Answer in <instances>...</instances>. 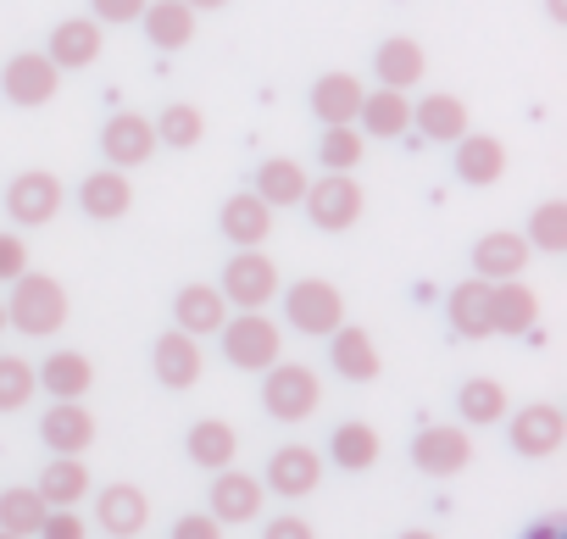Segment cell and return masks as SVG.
Masks as SVG:
<instances>
[{
    "instance_id": "1",
    "label": "cell",
    "mask_w": 567,
    "mask_h": 539,
    "mask_svg": "<svg viewBox=\"0 0 567 539\" xmlns=\"http://www.w3.org/2000/svg\"><path fill=\"white\" fill-rule=\"evenodd\" d=\"M73 318V301L62 290V279L51 273H18L12 279V296H7V329L29 334V340H51L62 334Z\"/></svg>"
},
{
    "instance_id": "2",
    "label": "cell",
    "mask_w": 567,
    "mask_h": 539,
    "mask_svg": "<svg viewBox=\"0 0 567 539\" xmlns=\"http://www.w3.org/2000/svg\"><path fill=\"white\" fill-rule=\"evenodd\" d=\"M223 340V356L239 367V373H267L278 356H284V329L256 307V312H228V323L217 329Z\"/></svg>"
},
{
    "instance_id": "3",
    "label": "cell",
    "mask_w": 567,
    "mask_h": 539,
    "mask_svg": "<svg viewBox=\"0 0 567 539\" xmlns=\"http://www.w3.org/2000/svg\"><path fill=\"white\" fill-rule=\"evenodd\" d=\"M261 406H267V417H278V423H307L318 406H323V384H318V373L307 367V362H272L267 373H261Z\"/></svg>"
},
{
    "instance_id": "4",
    "label": "cell",
    "mask_w": 567,
    "mask_h": 539,
    "mask_svg": "<svg viewBox=\"0 0 567 539\" xmlns=\"http://www.w3.org/2000/svg\"><path fill=\"white\" fill-rule=\"evenodd\" d=\"M223 301L239 307V312H256V307H272L278 296V261L261 250V245H245L223 261Z\"/></svg>"
},
{
    "instance_id": "5",
    "label": "cell",
    "mask_w": 567,
    "mask_h": 539,
    "mask_svg": "<svg viewBox=\"0 0 567 539\" xmlns=\"http://www.w3.org/2000/svg\"><path fill=\"white\" fill-rule=\"evenodd\" d=\"M301 206H307V217H312L323 234H346V228H357V222H362L368 195H362V184H357L351 173H323V178H312V184H307Z\"/></svg>"
},
{
    "instance_id": "6",
    "label": "cell",
    "mask_w": 567,
    "mask_h": 539,
    "mask_svg": "<svg viewBox=\"0 0 567 539\" xmlns=\"http://www.w3.org/2000/svg\"><path fill=\"white\" fill-rule=\"evenodd\" d=\"M284 312H290V323L307 334V340H329L340 323H346V296L340 284L329 279H301L284 290Z\"/></svg>"
},
{
    "instance_id": "7",
    "label": "cell",
    "mask_w": 567,
    "mask_h": 539,
    "mask_svg": "<svg viewBox=\"0 0 567 539\" xmlns=\"http://www.w3.org/2000/svg\"><path fill=\"white\" fill-rule=\"evenodd\" d=\"M501 423H506V434H512V450L528 456V462L556 456L561 439H567V417H561V406H550V401H528L523 412H506Z\"/></svg>"
},
{
    "instance_id": "8",
    "label": "cell",
    "mask_w": 567,
    "mask_h": 539,
    "mask_svg": "<svg viewBox=\"0 0 567 539\" xmlns=\"http://www.w3.org/2000/svg\"><path fill=\"white\" fill-rule=\"evenodd\" d=\"M62 200H68V189H62V178L45 173V167H29V173H18V178L7 184V217H12L18 228H45V222L62 211Z\"/></svg>"
},
{
    "instance_id": "9",
    "label": "cell",
    "mask_w": 567,
    "mask_h": 539,
    "mask_svg": "<svg viewBox=\"0 0 567 539\" xmlns=\"http://www.w3.org/2000/svg\"><path fill=\"white\" fill-rule=\"evenodd\" d=\"M0 90H7L12 106H51L56 90H62V68L45 56V51H18L7 68H0Z\"/></svg>"
},
{
    "instance_id": "10",
    "label": "cell",
    "mask_w": 567,
    "mask_h": 539,
    "mask_svg": "<svg viewBox=\"0 0 567 539\" xmlns=\"http://www.w3.org/2000/svg\"><path fill=\"white\" fill-rule=\"evenodd\" d=\"M101 156H106V167H117V173L145 167V162L156 156V123L140 117V112L106 117V128H101Z\"/></svg>"
},
{
    "instance_id": "11",
    "label": "cell",
    "mask_w": 567,
    "mask_h": 539,
    "mask_svg": "<svg viewBox=\"0 0 567 539\" xmlns=\"http://www.w3.org/2000/svg\"><path fill=\"white\" fill-rule=\"evenodd\" d=\"M467 462H473L467 428L434 423V428H423V434L412 439V467L429 473V478H456V473H467Z\"/></svg>"
},
{
    "instance_id": "12",
    "label": "cell",
    "mask_w": 567,
    "mask_h": 539,
    "mask_svg": "<svg viewBox=\"0 0 567 539\" xmlns=\"http://www.w3.org/2000/svg\"><path fill=\"white\" fill-rule=\"evenodd\" d=\"M101 51H106V23H95V18H62V23L51 29V40H45V56H51L62 73L95 68Z\"/></svg>"
},
{
    "instance_id": "13",
    "label": "cell",
    "mask_w": 567,
    "mask_h": 539,
    "mask_svg": "<svg viewBox=\"0 0 567 539\" xmlns=\"http://www.w3.org/2000/svg\"><path fill=\"white\" fill-rule=\"evenodd\" d=\"M261 484H267L272 495H284V500H301V495H312V489L323 484V456H318L312 445H278Z\"/></svg>"
},
{
    "instance_id": "14",
    "label": "cell",
    "mask_w": 567,
    "mask_h": 539,
    "mask_svg": "<svg viewBox=\"0 0 567 539\" xmlns=\"http://www.w3.org/2000/svg\"><path fill=\"white\" fill-rule=\"evenodd\" d=\"M151 367H156V379H162L167 390H195L200 373H206V351H200L195 334L167 329V334L156 340V351H151Z\"/></svg>"
},
{
    "instance_id": "15",
    "label": "cell",
    "mask_w": 567,
    "mask_h": 539,
    "mask_svg": "<svg viewBox=\"0 0 567 539\" xmlns=\"http://www.w3.org/2000/svg\"><path fill=\"white\" fill-rule=\"evenodd\" d=\"M329 362H334V373H340L346 384H373V379L384 373V356H379L373 334L357 329V323H340V329L329 334Z\"/></svg>"
},
{
    "instance_id": "16",
    "label": "cell",
    "mask_w": 567,
    "mask_h": 539,
    "mask_svg": "<svg viewBox=\"0 0 567 539\" xmlns=\"http://www.w3.org/2000/svg\"><path fill=\"white\" fill-rule=\"evenodd\" d=\"M40 439L51 445V456H84L95 445V412L84 401H56L40 417Z\"/></svg>"
},
{
    "instance_id": "17",
    "label": "cell",
    "mask_w": 567,
    "mask_h": 539,
    "mask_svg": "<svg viewBox=\"0 0 567 539\" xmlns=\"http://www.w3.org/2000/svg\"><path fill=\"white\" fill-rule=\"evenodd\" d=\"M528 239L512 234V228H495L473 245V279L484 284H501V279H523V267H528Z\"/></svg>"
},
{
    "instance_id": "18",
    "label": "cell",
    "mask_w": 567,
    "mask_h": 539,
    "mask_svg": "<svg viewBox=\"0 0 567 539\" xmlns=\"http://www.w3.org/2000/svg\"><path fill=\"white\" fill-rule=\"evenodd\" d=\"M228 301H223V290L217 284H184L178 296H173V329H184V334H195V340H212L223 323H228Z\"/></svg>"
},
{
    "instance_id": "19",
    "label": "cell",
    "mask_w": 567,
    "mask_h": 539,
    "mask_svg": "<svg viewBox=\"0 0 567 539\" xmlns=\"http://www.w3.org/2000/svg\"><path fill=\"white\" fill-rule=\"evenodd\" d=\"M534 323H539V296H534L523 279H501V284H489V334L523 340Z\"/></svg>"
},
{
    "instance_id": "20",
    "label": "cell",
    "mask_w": 567,
    "mask_h": 539,
    "mask_svg": "<svg viewBox=\"0 0 567 539\" xmlns=\"http://www.w3.org/2000/svg\"><path fill=\"white\" fill-rule=\"evenodd\" d=\"M261 500H267V484H256L250 473H234V467L212 473V517L217 522H256Z\"/></svg>"
},
{
    "instance_id": "21",
    "label": "cell",
    "mask_w": 567,
    "mask_h": 539,
    "mask_svg": "<svg viewBox=\"0 0 567 539\" xmlns=\"http://www.w3.org/2000/svg\"><path fill=\"white\" fill-rule=\"evenodd\" d=\"M145 522H151V495L140 484H106L95 495V528L123 533V539H140Z\"/></svg>"
},
{
    "instance_id": "22",
    "label": "cell",
    "mask_w": 567,
    "mask_h": 539,
    "mask_svg": "<svg viewBox=\"0 0 567 539\" xmlns=\"http://www.w3.org/2000/svg\"><path fill=\"white\" fill-rule=\"evenodd\" d=\"M217 228H223V239L239 245V250H245V245H267V234H272V206H267L256 189H239V195L223 200Z\"/></svg>"
},
{
    "instance_id": "23",
    "label": "cell",
    "mask_w": 567,
    "mask_h": 539,
    "mask_svg": "<svg viewBox=\"0 0 567 539\" xmlns=\"http://www.w3.org/2000/svg\"><path fill=\"white\" fill-rule=\"evenodd\" d=\"M412 128L423 134V139H434V145H456L467 128H473V117H467V101L462 95H423V101H412Z\"/></svg>"
},
{
    "instance_id": "24",
    "label": "cell",
    "mask_w": 567,
    "mask_h": 539,
    "mask_svg": "<svg viewBox=\"0 0 567 539\" xmlns=\"http://www.w3.org/2000/svg\"><path fill=\"white\" fill-rule=\"evenodd\" d=\"M357 128L373 134V139H401L412 134V95L406 90H368L362 95V112H357Z\"/></svg>"
},
{
    "instance_id": "25",
    "label": "cell",
    "mask_w": 567,
    "mask_h": 539,
    "mask_svg": "<svg viewBox=\"0 0 567 539\" xmlns=\"http://www.w3.org/2000/svg\"><path fill=\"white\" fill-rule=\"evenodd\" d=\"M195 7H184V0H145V12H140V29L156 51H184L195 40Z\"/></svg>"
},
{
    "instance_id": "26",
    "label": "cell",
    "mask_w": 567,
    "mask_h": 539,
    "mask_svg": "<svg viewBox=\"0 0 567 539\" xmlns=\"http://www.w3.org/2000/svg\"><path fill=\"white\" fill-rule=\"evenodd\" d=\"M362 79L357 73H323L318 84H312V117L323 123V128H340V123H357V112H362Z\"/></svg>"
},
{
    "instance_id": "27",
    "label": "cell",
    "mask_w": 567,
    "mask_h": 539,
    "mask_svg": "<svg viewBox=\"0 0 567 539\" xmlns=\"http://www.w3.org/2000/svg\"><path fill=\"white\" fill-rule=\"evenodd\" d=\"M79 206H84V217H95V222H117V217H128V206H134V184H128V173H117V167L90 173V178L79 184Z\"/></svg>"
},
{
    "instance_id": "28",
    "label": "cell",
    "mask_w": 567,
    "mask_h": 539,
    "mask_svg": "<svg viewBox=\"0 0 567 539\" xmlns=\"http://www.w3.org/2000/svg\"><path fill=\"white\" fill-rule=\"evenodd\" d=\"M34 384H40L45 395H56V401H84L90 384H95V362H90L84 351H51V356L40 362Z\"/></svg>"
},
{
    "instance_id": "29",
    "label": "cell",
    "mask_w": 567,
    "mask_h": 539,
    "mask_svg": "<svg viewBox=\"0 0 567 539\" xmlns=\"http://www.w3.org/2000/svg\"><path fill=\"white\" fill-rule=\"evenodd\" d=\"M373 73H379V84H384V90H417V84H423V73H429V56H423V45H417V40L395 34V40H384V45L373 51Z\"/></svg>"
},
{
    "instance_id": "30",
    "label": "cell",
    "mask_w": 567,
    "mask_h": 539,
    "mask_svg": "<svg viewBox=\"0 0 567 539\" xmlns=\"http://www.w3.org/2000/svg\"><path fill=\"white\" fill-rule=\"evenodd\" d=\"M506 173V145L495 139V134H462L456 139V178L462 184H473V189H489L495 178Z\"/></svg>"
},
{
    "instance_id": "31",
    "label": "cell",
    "mask_w": 567,
    "mask_h": 539,
    "mask_svg": "<svg viewBox=\"0 0 567 539\" xmlns=\"http://www.w3.org/2000/svg\"><path fill=\"white\" fill-rule=\"evenodd\" d=\"M307 167L296 162V156H267L261 167H256V195L272 206V211H284V206H301V195H307Z\"/></svg>"
},
{
    "instance_id": "32",
    "label": "cell",
    "mask_w": 567,
    "mask_h": 539,
    "mask_svg": "<svg viewBox=\"0 0 567 539\" xmlns=\"http://www.w3.org/2000/svg\"><path fill=\"white\" fill-rule=\"evenodd\" d=\"M184 450H189L195 467L217 473V467H234V456H239V434H234V423H223V417H200V423L189 428Z\"/></svg>"
},
{
    "instance_id": "33",
    "label": "cell",
    "mask_w": 567,
    "mask_h": 539,
    "mask_svg": "<svg viewBox=\"0 0 567 539\" xmlns=\"http://www.w3.org/2000/svg\"><path fill=\"white\" fill-rule=\"evenodd\" d=\"M445 318L462 340H489V284L484 279H467L445 296Z\"/></svg>"
},
{
    "instance_id": "34",
    "label": "cell",
    "mask_w": 567,
    "mask_h": 539,
    "mask_svg": "<svg viewBox=\"0 0 567 539\" xmlns=\"http://www.w3.org/2000/svg\"><path fill=\"white\" fill-rule=\"evenodd\" d=\"M34 489H40L45 506H79V500L90 495V467H84V456H51L45 473L34 478Z\"/></svg>"
},
{
    "instance_id": "35",
    "label": "cell",
    "mask_w": 567,
    "mask_h": 539,
    "mask_svg": "<svg viewBox=\"0 0 567 539\" xmlns=\"http://www.w3.org/2000/svg\"><path fill=\"white\" fill-rule=\"evenodd\" d=\"M329 456H334L346 473H368V467H379L384 439H379L373 423H340V428L329 434Z\"/></svg>"
},
{
    "instance_id": "36",
    "label": "cell",
    "mask_w": 567,
    "mask_h": 539,
    "mask_svg": "<svg viewBox=\"0 0 567 539\" xmlns=\"http://www.w3.org/2000/svg\"><path fill=\"white\" fill-rule=\"evenodd\" d=\"M200 139H206V112H200V106H189V101L162 106V117H156V145H167V151H195Z\"/></svg>"
},
{
    "instance_id": "37",
    "label": "cell",
    "mask_w": 567,
    "mask_h": 539,
    "mask_svg": "<svg viewBox=\"0 0 567 539\" xmlns=\"http://www.w3.org/2000/svg\"><path fill=\"white\" fill-rule=\"evenodd\" d=\"M45 500H40V489L34 484H12V489H0V528H12V533H40V522H45Z\"/></svg>"
},
{
    "instance_id": "38",
    "label": "cell",
    "mask_w": 567,
    "mask_h": 539,
    "mask_svg": "<svg viewBox=\"0 0 567 539\" xmlns=\"http://www.w3.org/2000/svg\"><path fill=\"white\" fill-rule=\"evenodd\" d=\"M362 151H368V134L357 123H340V128H323L318 162H323V173H357L362 167Z\"/></svg>"
},
{
    "instance_id": "39",
    "label": "cell",
    "mask_w": 567,
    "mask_h": 539,
    "mask_svg": "<svg viewBox=\"0 0 567 539\" xmlns=\"http://www.w3.org/2000/svg\"><path fill=\"white\" fill-rule=\"evenodd\" d=\"M528 250H545V256H561L567 250V200H539L534 217H528Z\"/></svg>"
},
{
    "instance_id": "40",
    "label": "cell",
    "mask_w": 567,
    "mask_h": 539,
    "mask_svg": "<svg viewBox=\"0 0 567 539\" xmlns=\"http://www.w3.org/2000/svg\"><path fill=\"white\" fill-rule=\"evenodd\" d=\"M456 401H462V417H467L473 428H489V423H501V417L512 412V406H506V390H501L495 379H467Z\"/></svg>"
},
{
    "instance_id": "41",
    "label": "cell",
    "mask_w": 567,
    "mask_h": 539,
    "mask_svg": "<svg viewBox=\"0 0 567 539\" xmlns=\"http://www.w3.org/2000/svg\"><path fill=\"white\" fill-rule=\"evenodd\" d=\"M34 401V367L23 356H0V412H23Z\"/></svg>"
},
{
    "instance_id": "42",
    "label": "cell",
    "mask_w": 567,
    "mask_h": 539,
    "mask_svg": "<svg viewBox=\"0 0 567 539\" xmlns=\"http://www.w3.org/2000/svg\"><path fill=\"white\" fill-rule=\"evenodd\" d=\"M40 539H90V528H84L79 506H51L40 522Z\"/></svg>"
},
{
    "instance_id": "43",
    "label": "cell",
    "mask_w": 567,
    "mask_h": 539,
    "mask_svg": "<svg viewBox=\"0 0 567 539\" xmlns=\"http://www.w3.org/2000/svg\"><path fill=\"white\" fill-rule=\"evenodd\" d=\"M140 12H145V0H90V18L95 23H112V29L140 23Z\"/></svg>"
},
{
    "instance_id": "44",
    "label": "cell",
    "mask_w": 567,
    "mask_h": 539,
    "mask_svg": "<svg viewBox=\"0 0 567 539\" xmlns=\"http://www.w3.org/2000/svg\"><path fill=\"white\" fill-rule=\"evenodd\" d=\"M18 273H29V245L23 234H0V284H12Z\"/></svg>"
},
{
    "instance_id": "45",
    "label": "cell",
    "mask_w": 567,
    "mask_h": 539,
    "mask_svg": "<svg viewBox=\"0 0 567 539\" xmlns=\"http://www.w3.org/2000/svg\"><path fill=\"white\" fill-rule=\"evenodd\" d=\"M167 539H223V522H217L212 511H184Z\"/></svg>"
},
{
    "instance_id": "46",
    "label": "cell",
    "mask_w": 567,
    "mask_h": 539,
    "mask_svg": "<svg viewBox=\"0 0 567 539\" xmlns=\"http://www.w3.org/2000/svg\"><path fill=\"white\" fill-rule=\"evenodd\" d=\"M261 539H318V528H312L307 517H296V511H284V517H272V522L261 528Z\"/></svg>"
},
{
    "instance_id": "47",
    "label": "cell",
    "mask_w": 567,
    "mask_h": 539,
    "mask_svg": "<svg viewBox=\"0 0 567 539\" xmlns=\"http://www.w3.org/2000/svg\"><path fill=\"white\" fill-rule=\"evenodd\" d=\"M523 539H567V517H561V511H550V517H539Z\"/></svg>"
},
{
    "instance_id": "48",
    "label": "cell",
    "mask_w": 567,
    "mask_h": 539,
    "mask_svg": "<svg viewBox=\"0 0 567 539\" xmlns=\"http://www.w3.org/2000/svg\"><path fill=\"white\" fill-rule=\"evenodd\" d=\"M184 7H195V12H223L228 0H184Z\"/></svg>"
},
{
    "instance_id": "49",
    "label": "cell",
    "mask_w": 567,
    "mask_h": 539,
    "mask_svg": "<svg viewBox=\"0 0 567 539\" xmlns=\"http://www.w3.org/2000/svg\"><path fill=\"white\" fill-rule=\"evenodd\" d=\"M395 539H440V533H434V528H401Z\"/></svg>"
},
{
    "instance_id": "50",
    "label": "cell",
    "mask_w": 567,
    "mask_h": 539,
    "mask_svg": "<svg viewBox=\"0 0 567 539\" xmlns=\"http://www.w3.org/2000/svg\"><path fill=\"white\" fill-rule=\"evenodd\" d=\"M545 12H550L556 23H567V0H545Z\"/></svg>"
},
{
    "instance_id": "51",
    "label": "cell",
    "mask_w": 567,
    "mask_h": 539,
    "mask_svg": "<svg viewBox=\"0 0 567 539\" xmlns=\"http://www.w3.org/2000/svg\"><path fill=\"white\" fill-rule=\"evenodd\" d=\"M0 334H7V301H0Z\"/></svg>"
},
{
    "instance_id": "52",
    "label": "cell",
    "mask_w": 567,
    "mask_h": 539,
    "mask_svg": "<svg viewBox=\"0 0 567 539\" xmlns=\"http://www.w3.org/2000/svg\"><path fill=\"white\" fill-rule=\"evenodd\" d=\"M0 539H23V533H12V528H0Z\"/></svg>"
},
{
    "instance_id": "53",
    "label": "cell",
    "mask_w": 567,
    "mask_h": 539,
    "mask_svg": "<svg viewBox=\"0 0 567 539\" xmlns=\"http://www.w3.org/2000/svg\"><path fill=\"white\" fill-rule=\"evenodd\" d=\"M106 539H123V533H106Z\"/></svg>"
}]
</instances>
